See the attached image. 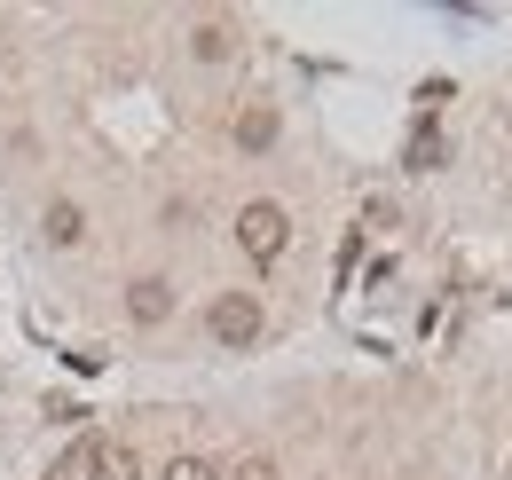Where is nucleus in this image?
Wrapping results in <instances>:
<instances>
[{"label": "nucleus", "instance_id": "0eeeda50", "mask_svg": "<svg viewBox=\"0 0 512 480\" xmlns=\"http://www.w3.org/2000/svg\"><path fill=\"white\" fill-rule=\"evenodd\" d=\"M190 48H197L205 63H221L229 48H237V40H229V24H197V40H190Z\"/></svg>", "mask_w": 512, "mask_h": 480}, {"label": "nucleus", "instance_id": "7ed1b4c3", "mask_svg": "<svg viewBox=\"0 0 512 480\" xmlns=\"http://www.w3.org/2000/svg\"><path fill=\"white\" fill-rule=\"evenodd\" d=\"M79 465H87V480H142V457H134L127 441H87Z\"/></svg>", "mask_w": 512, "mask_h": 480}, {"label": "nucleus", "instance_id": "f03ea898", "mask_svg": "<svg viewBox=\"0 0 512 480\" xmlns=\"http://www.w3.org/2000/svg\"><path fill=\"white\" fill-rule=\"evenodd\" d=\"M205 331H213L221 347H253V339H260V300H253V292H221L213 315H205Z\"/></svg>", "mask_w": 512, "mask_h": 480}, {"label": "nucleus", "instance_id": "423d86ee", "mask_svg": "<svg viewBox=\"0 0 512 480\" xmlns=\"http://www.w3.org/2000/svg\"><path fill=\"white\" fill-rule=\"evenodd\" d=\"M268 142H276V111H268V103H253V111L237 119V150H268Z\"/></svg>", "mask_w": 512, "mask_h": 480}, {"label": "nucleus", "instance_id": "20e7f679", "mask_svg": "<svg viewBox=\"0 0 512 480\" xmlns=\"http://www.w3.org/2000/svg\"><path fill=\"white\" fill-rule=\"evenodd\" d=\"M127 315H134V323H166V315H174V284H166V276L127 284Z\"/></svg>", "mask_w": 512, "mask_h": 480}, {"label": "nucleus", "instance_id": "9d476101", "mask_svg": "<svg viewBox=\"0 0 512 480\" xmlns=\"http://www.w3.org/2000/svg\"><path fill=\"white\" fill-rule=\"evenodd\" d=\"M229 480H284V473H276L268 457H245V465H237V473H229Z\"/></svg>", "mask_w": 512, "mask_h": 480}, {"label": "nucleus", "instance_id": "f257e3e1", "mask_svg": "<svg viewBox=\"0 0 512 480\" xmlns=\"http://www.w3.org/2000/svg\"><path fill=\"white\" fill-rule=\"evenodd\" d=\"M237 244H245V260L276 268V260H284V244H292V213H284V205H268V197L245 205V213H237Z\"/></svg>", "mask_w": 512, "mask_h": 480}, {"label": "nucleus", "instance_id": "6e6552de", "mask_svg": "<svg viewBox=\"0 0 512 480\" xmlns=\"http://www.w3.org/2000/svg\"><path fill=\"white\" fill-rule=\"evenodd\" d=\"M158 480H221V473H213L205 457H174V465H166V473H158Z\"/></svg>", "mask_w": 512, "mask_h": 480}, {"label": "nucleus", "instance_id": "39448f33", "mask_svg": "<svg viewBox=\"0 0 512 480\" xmlns=\"http://www.w3.org/2000/svg\"><path fill=\"white\" fill-rule=\"evenodd\" d=\"M40 229H48V244H79V237H87V213H79V205H71V197H56V205H48V221H40Z\"/></svg>", "mask_w": 512, "mask_h": 480}, {"label": "nucleus", "instance_id": "1a4fd4ad", "mask_svg": "<svg viewBox=\"0 0 512 480\" xmlns=\"http://www.w3.org/2000/svg\"><path fill=\"white\" fill-rule=\"evenodd\" d=\"M410 166H418V174H426V166H442V142H434V134H418V142H410Z\"/></svg>", "mask_w": 512, "mask_h": 480}]
</instances>
